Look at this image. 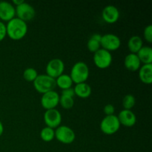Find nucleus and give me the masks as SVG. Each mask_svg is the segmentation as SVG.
Wrapping results in <instances>:
<instances>
[{
    "label": "nucleus",
    "mask_w": 152,
    "mask_h": 152,
    "mask_svg": "<svg viewBox=\"0 0 152 152\" xmlns=\"http://www.w3.org/2000/svg\"><path fill=\"white\" fill-rule=\"evenodd\" d=\"M103 111L106 116L114 115V112H115V108H114V105H111V104H107V105H105V107H104Z\"/></svg>",
    "instance_id": "obj_27"
},
{
    "label": "nucleus",
    "mask_w": 152,
    "mask_h": 152,
    "mask_svg": "<svg viewBox=\"0 0 152 152\" xmlns=\"http://www.w3.org/2000/svg\"><path fill=\"white\" fill-rule=\"evenodd\" d=\"M65 71V63L58 58L52 59L48 62L45 68L46 74L56 80L58 77L62 75Z\"/></svg>",
    "instance_id": "obj_8"
},
{
    "label": "nucleus",
    "mask_w": 152,
    "mask_h": 152,
    "mask_svg": "<svg viewBox=\"0 0 152 152\" xmlns=\"http://www.w3.org/2000/svg\"><path fill=\"white\" fill-rule=\"evenodd\" d=\"M70 77L76 84L86 83L89 77V68L84 62H77L72 66Z\"/></svg>",
    "instance_id": "obj_2"
},
{
    "label": "nucleus",
    "mask_w": 152,
    "mask_h": 152,
    "mask_svg": "<svg viewBox=\"0 0 152 152\" xmlns=\"http://www.w3.org/2000/svg\"><path fill=\"white\" fill-rule=\"evenodd\" d=\"M74 90L76 96L82 98V99H86V98L89 97L92 92L91 86L86 83L76 84L75 87L74 88Z\"/></svg>",
    "instance_id": "obj_17"
},
{
    "label": "nucleus",
    "mask_w": 152,
    "mask_h": 152,
    "mask_svg": "<svg viewBox=\"0 0 152 152\" xmlns=\"http://www.w3.org/2000/svg\"><path fill=\"white\" fill-rule=\"evenodd\" d=\"M143 46L142 38L139 36H132L128 41V48L132 53L136 54Z\"/></svg>",
    "instance_id": "obj_19"
},
{
    "label": "nucleus",
    "mask_w": 152,
    "mask_h": 152,
    "mask_svg": "<svg viewBox=\"0 0 152 152\" xmlns=\"http://www.w3.org/2000/svg\"><path fill=\"white\" fill-rule=\"evenodd\" d=\"M59 104L65 109H71L74 105V98L61 95L60 97H59Z\"/></svg>",
    "instance_id": "obj_25"
},
{
    "label": "nucleus",
    "mask_w": 152,
    "mask_h": 152,
    "mask_svg": "<svg viewBox=\"0 0 152 152\" xmlns=\"http://www.w3.org/2000/svg\"><path fill=\"white\" fill-rule=\"evenodd\" d=\"M139 71V78L143 83L147 85L152 83V64L141 65Z\"/></svg>",
    "instance_id": "obj_16"
},
{
    "label": "nucleus",
    "mask_w": 152,
    "mask_h": 152,
    "mask_svg": "<svg viewBox=\"0 0 152 152\" xmlns=\"http://www.w3.org/2000/svg\"><path fill=\"white\" fill-rule=\"evenodd\" d=\"M16 17V8L12 3L7 1H0V20L9 22Z\"/></svg>",
    "instance_id": "obj_12"
},
{
    "label": "nucleus",
    "mask_w": 152,
    "mask_h": 152,
    "mask_svg": "<svg viewBox=\"0 0 152 152\" xmlns=\"http://www.w3.org/2000/svg\"><path fill=\"white\" fill-rule=\"evenodd\" d=\"M124 65L126 69L130 71H137L141 67V62L137 55L135 53H129L124 59Z\"/></svg>",
    "instance_id": "obj_15"
},
{
    "label": "nucleus",
    "mask_w": 152,
    "mask_h": 152,
    "mask_svg": "<svg viewBox=\"0 0 152 152\" xmlns=\"http://www.w3.org/2000/svg\"><path fill=\"white\" fill-rule=\"evenodd\" d=\"M120 13L116 6L109 4L104 7L102 11V18L106 23H115L120 19Z\"/></svg>",
    "instance_id": "obj_13"
},
{
    "label": "nucleus",
    "mask_w": 152,
    "mask_h": 152,
    "mask_svg": "<svg viewBox=\"0 0 152 152\" xmlns=\"http://www.w3.org/2000/svg\"><path fill=\"white\" fill-rule=\"evenodd\" d=\"M3 132H4V126H3L2 123L0 121V137L2 135Z\"/></svg>",
    "instance_id": "obj_31"
},
{
    "label": "nucleus",
    "mask_w": 152,
    "mask_h": 152,
    "mask_svg": "<svg viewBox=\"0 0 152 152\" xmlns=\"http://www.w3.org/2000/svg\"><path fill=\"white\" fill-rule=\"evenodd\" d=\"M38 75L37 71L34 68H28L23 71V78L28 82H34Z\"/></svg>",
    "instance_id": "obj_24"
},
{
    "label": "nucleus",
    "mask_w": 152,
    "mask_h": 152,
    "mask_svg": "<svg viewBox=\"0 0 152 152\" xmlns=\"http://www.w3.org/2000/svg\"><path fill=\"white\" fill-rule=\"evenodd\" d=\"M73 83H73L70 75L66 74H62V75L56 79V86L62 90L71 88Z\"/></svg>",
    "instance_id": "obj_21"
},
{
    "label": "nucleus",
    "mask_w": 152,
    "mask_h": 152,
    "mask_svg": "<svg viewBox=\"0 0 152 152\" xmlns=\"http://www.w3.org/2000/svg\"><path fill=\"white\" fill-rule=\"evenodd\" d=\"M101 37H102V35L99 34H94L91 37L88 41L87 42V48L88 49L89 51L94 53L101 48Z\"/></svg>",
    "instance_id": "obj_20"
},
{
    "label": "nucleus",
    "mask_w": 152,
    "mask_h": 152,
    "mask_svg": "<svg viewBox=\"0 0 152 152\" xmlns=\"http://www.w3.org/2000/svg\"><path fill=\"white\" fill-rule=\"evenodd\" d=\"M113 57L111 52L100 48L94 53L93 61L94 65L99 69H105L112 63Z\"/></svg>",
    "instance_id": "obj_5"
},
{
    "label": "nucleus",
    "mask_w": 152,
    "mask_h": 152,
    "mask_svg": "<svg viewBox=\"0 0 152 152\" xmlns=\"http://www.w3.org/2000/svg\"><path fill=\"white\" fill-rule=\"evenodd\" d=\"M24 1H25L24 0H13V1H12V4H13L15 7H16V6L19 5V4H21L22 3H23Z\"/></svg>",
    "instance_id": "obj_30"
},
{
    "label": "nucleus",
    "mask_w": 152,
    "mask_h": 152,
    "mask_svg": "<svg viewBox=\"0 0 152 152\" xmlns=\"http://www.w3.org/2000/svg\"><path fill=\"white\" fill-rule=\"evenodd\" d=\"M122 103L124 109L132 110L136 103V99L132 94H127L123 97Z\"/></svg>",
    "instance_id": "obj_23"
},
{
    "label": "nucleus",
    "mask_w": 152,
    "mask_h": 152,
    "mask_svg": "<svg viewBox=\"0 0 152 152\" xmlns=\"http://www.w3.org/2000/svg\"><path fill=\"white\" fill-rule=\"evenodd\" d=\"M39 135L41 139L44 142H50L55 138V130L53 129H51V128L45 126V127L42 129Z\"/></svg>",
    "instance_id": "obj_22"
},
{
    "label": "nucleus",
    "mask_w": 152,
    "mask_h": 152,
    "mask_svg": "<svg viewBox=\"0 0 152 152\" xmlns=\"http://www.w3.org/2000/svg\"><path fill=\"white\" fill-rule=\"evenodd\" d=\"M7 36L13 40H20L28 33V25L25 22L15 17L7 22Z\"/></svg>",
    "instance_id": "obj_1"
},
{
    "label": "nucleus",
    "mask_w": 152,
    "mask_h": 152,
    "mask_svg": "<svg viewBox=\"0 0 152 152\" xmlns=\"http://www.w3.org/2000/svg\"><path fill=\"white\" fill-rule=\"evenodd\" d=\"M120 125L125 127H132L137 123V117L132 110L123 109L117 116Z\"/></svg>",
    "instance_id": "obj_14"
},
{
    "label": "nucleus",
    "mask_w": 152,
    "mask_h": 152,
    "mask_svg": "<svg viewBox=\"0 0 152 152\" xmlns=\"http://www.w3.org/2000/svg\"><path fill=\"white\" fill-rule=\"evenodd\" d=\"M144 39L148 43L152 42V25H148L145 28L143 31Z\"/></svg>",
    "instance_id": "obj_26"
},
{
    "label": "nucleus",
    "mask_w": 152,
    "mask_h": 152,
    "mask_svg": "<svg viewBox=\"0 0 152 152\" xmlns=\"http://www.w3.org/2000/svg\"><path fill=\"white\" fill-rule=\"evenodd\" d=\"M59 97L60 96L59 94L54 90L43 94L40 100L42 107L46 111L56 108V107L59 105Z\"/></svg>",
    "instance_id": "obj_10"
},
{
    "label": "nucleus",
    "mask_w": 152,
    "mask_h": 152,
    "mask_svg": "<svg viewBox=\"0 0 152 152\" xmlns=\"http://www.w3.org/2000/svg\"><path fill=\"white\" fill-rule=\"evenodd\" d=\"M61 95L65 96H70V97H74L75 96V93H74V88H69L64 89V90H62V93H61Z\"/></svg>",
    "instance_id": "obj_29"
},
{
    "label": "nucleus",
    "mask_w": 152,
    "mask_h": 152,
    "mask_svg": "<svg viewBox=\"0 0 152 152\" xmlns=\"http://www.w3.org/2000/svg\"><path fill=\"white\" fill-rule=\"evenodd\" d=\"M34 87L37 92L43 94L53 91L56 88V80L49 77L47 74L38 75L34 82Z\"/></svg>",
    "instance_id": "obj_3"
},
{
    "label": "nucleus",
    "mask_w": 152,
    "mask_h": 152,
    "mask_svg": "<svg viewBox=\"0 0 152 152\" xmlns=\"http://www.w3.org/2000/svg\"><path fill=\"white\" fill-rule=\"evenodd\" d=\"M136 54L143 65L152 64V48L150 46H142Z\"/></svg>",
    "instance_id": "obj_18"
},
{
    "label": "nucleus",
    "mask_w": 152,
    "mask_h": 152,
    "mask_svg": "<svg viewBox=\"0 0 152 152\" xmlns=\"http://www.w3.org/2000/svg\"><path fill=\"white\" fill-rule=\"evenodd\" d=\"M46 126L51 129H56L62 123V114L56 108L47 110L43 116Z\"/></svg>",
    "instance_id": "obj_11"
},
{
    "label": "nucleus",
    "mask_w": 152,
    "mask_h": 152,
    "mask_svg": "<svg viewBox=\"0 0 152 152\" xmlns=\"http://www.w3.org/2000/svg\"><path fill=\"white\" fill-rule=\"evenodd\" d=\"M16 8V17L21 20L27 22L31 21L36 16V10L34 7L29 3L24 1L19 5L15 7Z\"/></svg>",
    "instance_id": "obj_7"
},
{
    "label": "nucleus",
    "mask_w": 152,
    "mask_h": 152,
    "mask_svg": "<svg viewBox=\"0 0 152 152\" xmlns=\"http://www.w3.org/2000/svg\"><path fill=\"white\" fill-rule=\"evenodd\" d=\"M121 41L118 36L114 34H106L102 35L100 40L101 48L108 51H114L120 47Z\"/></svg>",
    "instance_id": "obj_9"
},
{
    "label": "nucleus",
    "mask_w": 152,
    "mask_h": 152,
    "mask_svg": "<svg viewBox=\"0 0 152 152\" xmlns=\"http://www.w3.org/2000/svg\"><path fill=\"white\" fill-rule=\"evenodd\" d=\"M120 123L119 122L117 116L109 115L105 116L100 123V130L106 135H112L117 133L120 128Z\"/></svg>",
    "instance_id": "obj_4"
},
{
    "label": "nucleus",
    "mask_w": 152,
    "mask_h": 152,
    "mask_svg": "<svg viewBox=\"0 0 152 152\" xmlns=\"http://www.w3.org/2000/svg\"><path fill=\"white\" fill-rule=\"evenodd\" d=\"M7 36L6 25L3 22L0 21V42L2 41Z\"/></svg>",
    "instance_id": "obj_28"
},
{
    "label": "nucleus",
    "mask_w": 152,
    "mask_h": 152,
    "mask_svg": "<svg viewBox=\"0 0 152 152\" xmlns=\"http://www.w3.org/2000/svg\"><path fill=\"white\" fill-rule=\"evenodd\" d=\"M55 138L63 144H71L76 139V134L72 129L67 126H59L55 130Z\"/></svg>",
    "instance_id": "obj_6"
}]
</instances>
